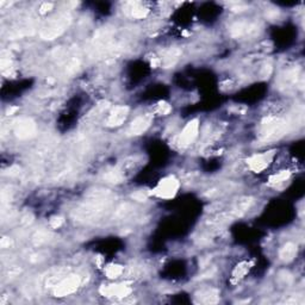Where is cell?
<instances>
[{"instance_id":"cell-7","label":"cell","mask_w":305,"mask_h":305,"mask_svg":"<svg viewBox=\"0 0 305 305\" xmlns=\"http://www.w3.org/2000/svg\"><path fill=\"white\" fill-rule=\"evenodd\" d=\"M100 293L104 297L109 298H124L128 297L131 293V287L125 282L122 284H111V285H103L100 287Z\"/></svg>"},{"instance_id":"cell-13","label":"cell","mask_w":305,"mask_h":305,"mask_svg":"<svg viewBox=\"0 0 305 305\" xmlns=\"http://www.w3.org/2000/svg\"><path fill=\"white\" fill-rule=\"evenodd\" d=\"M290 172L289 171H281V172H278V173L274 174V176L271 177L270 179V183H272V185H279V183H282L284 182H286V180H289L290 178Z\"/></svg>"},{"instance_id":"cell-1","label":"cell","mask_w":305,"mask_h":305,"mask_svg":"<svg viewBox=\"0 0 305 305\" xmlns=\"http://www.w3.org/2000/svg\"><path fill=\"white\" fill-rule=\"evenodd\" d=\"M287 123L281 118L268 117L262 121L260 125L259 137L262 142H270L284 136L286 132Z\"/></svg>"},{"instance_id":"cell-19","label":"cell","mask_w":305,"mask_h":305,"mask_svg":"<svg viewBox=\"0 0 305 305\" xmlns=\"http://www.w3.org/2000/svg\"><path fill=\"white\" fill-rule=\"evenodd\" d=\"M54 5L52 4V2H44V4H42V6L39 7V10H41L42 13H46L48 12V11H50L53 8Z\"/></svg>"},{"instance_id":"cell-9","label":"cell","mask_w":305,"mask_h":305,"mask_svg":"<svg viewBox=\"0 0 305 305\" xmlns=\"http://www.w3.org/2000/svg\"><path fill=\"white\" fill-rule=\"evenodd\" d=\"M129 115V107L128 106H117L110 112L109 117L106 118V125L110 128H117L121 126L125 122L126 117Z\"/></svg>"},{"instance_id":"cell-20","label":"cell","mask_w":305,"mask_h":305,"mask_svg":"<svg viewBox=\"0 0 305 305\" xmlns=\"http://www.w3.org/2000/svg\"><path fill=\"white\" fill-rule=\"evenodd\" d=\"M132 198L140 200V202H145V200L147 199V194L143 193V192H136L135 194H132Z\"/></svg>"},{"instance_id":"cell-10","label":"cell","mask_w":305,"mask_h":305,"mask_svg":"<svg viewBox=\"0 0 305 305\" xmlns=\"http://www.w3.org/2000/svg\"><path fill=\"white\" fill-rule=\"evenodd\" d=\"M197 303L216 304L219 301V292L216 289H204L196 295Z\"/></svg>"},{"instance_id":"cell-2","label":"cell","mask_w":305,"mask_h":305,"mask_svg":"<svg viewBox=\"0 0 305 305\" xmlns=\"http://www.w3.org/2000/svg\"><path fill=\"white\" fill-rule=\"evenodd\" d=\"M180 187L179 180L174 176H169L160 180L156 187L152 190V194L162 199H171L177 194Z\"/></svg>"},{"instance_id":"cell-12","label":"cell","mask_w":305,"mask_h":305,"mask_svg":"<svg viewBox=\"0 0 305 305\" xmlns=\"http://www.w3.org/2000/svg\"><path fill=\"white\" fill-rule=\"evenodd\" d=\"M123 272H124V267L117 264L109 265V266L105 268V274L107 278H110V279L118 278V276H121L123 274Z\"/></svg>"},{"instance_id":"cell-8","label":"cell","mask_w":305,"mask_h":305,"mask_svg":"<svg viewBox=\"0 0 305 305\" xmlns=\"http://www.w3.org/2000/svg\"><path fill=\"white\" fill-rule=\"evenodd\" d=\"M152 116L151 115H141L135 118L131 123H130L128 134L130 136H137V135H142L149 129L152 125Z\"/></svg>"},{"instance_id":"cell-11","label":"cell","mask_w":305,"mask_h":305,"mask_svg":"<svg viewBox=\"0 0 305 305\" xmlns=\"http://www.w3.org/2000/svg\"><path fill=\"white\" fill-rule=\"evenodd\" d=\"M297 244H292V242H287V244L282 245L280 250H279V258L284 262H291L297 256Z\"/></svg>"},{"instance_id":"cell-18","label":"cell","mask_w":305,"mask_h":305,"mask_svg":"<svg viewBox=\"0 0 305 305\" xmlns=\"http://www.w3.org/2000/svg\"><path fill=\"white\" fill-rule=\"evenodd\" d=\"M271 73H272V67L268 64V66H264V68H262L261 70V76L262 78H268V76L271 75Z\"/></svg>"},{"instance_id":"cell-5","label":"cell","mask_w":305,"mask_h":305,"mask_svg":"<svg viewBox=\"0 0 305 305\" xmlns=\"http://www.w3.org/2000/svg\"><path fill=\"white\" fill-rule=\"evenodd\" d=\"M80 286V278L78 275H69L59 282L54 289V295L56 297H66V296L74 293Z\"/></svg>"},{"instance_id":"cell-17","label":"cell","mask_w":305,"mask_h":305,"mask_svg":"<svg viewBox=\"0 0 305 305\" xmlns=\"http://www.w3.org/2000/svg\"><path fill=\"white\" fill-rule=\"evenodd\" d=\"M62 223H63V218H62V217H53L52 219H50V222H49V225L50 227H52L53 229H58V228H60L61 225H62Z\"/></svg>"},{"instance_id":"cell-15","label":"cell","mask_w":305,"mask_h":305,"mask_svg":"<svg viewBox=\"0 0 305 305\" xmlns=\"http://www.w3.org/2000/svg\"><path fill=\"white\" fill-rule=\"evenodd\" d=\"M105 179L109 183H118L123 180V176L121 174V172L118 171H112L109 172V173L105 176Z\"/></svg>"},{"instance_id":"cell-16","label":"cell","mask_w":305,"mask_h":305,"mask_svg":"<svg viewBox=\"0 0 305 305\" xmlns=\"http://www.w3.org/2000/svg\"><path fill=\"white\" fill-rule=\"evenodd\" d=\"M156 112L161 116H167L172 112V106L166 101H160L156 106Z\"/></svg>"},{"instance_id":"cell-14","label":"cell","mask_w":305,"mask_h":305,"mask_svg":"<svg viewBox=\"0 0 305 305\" xmlns=\"http://www.w3.org/2000/svg\"><path fill=\"white\" fill-rule=\"evenodd\" d=\"M248 270H249V266H248L247 262H241V264L237 265L235 270H234V273H233L234 278L237 279V280H240V279H242L245 274H247Z\"/></svg>"},{"instance_id":"cell-4","label":"cell","mask_w":305,"mask_h":305,"mask_svg":"<svg viewBox=\"0 0 305 305\" xmlns=\"http://www.w3.org/2000/svg\"><path fill=\"white\" fill-rule=\"evenodd\" d=\"M274 151L256 152V154L252 155V156L247 160L248 167L252 169L253 172H255V173H260V172L265 171V169L271 165V162L274 159Z\"/></svg>"},{"instance_id":"cell-6","label":"cell","mask_w":305,"mask_h":305,"mask_svg":"<svg viewBox=\"0 0 305 305\" xmlns=\"http://www.w3.org/2000/svg\"><path fill=\"white\" fill-rule=\"evenodd\" d=\"M36 130H37L36 123L30 118H19L18 121H16L15 126H13L16 136L21 140H28L35 136Z\"/></svg>"},{"instance_id":"cell-3","label":"cell","mask_w":305,"mask_h":305,"mask_svg":"<svg viewBox=\"0 0 305 305\" xmlns=\"http://www.w3.org/2000/svg\"><path fill=\"white\" fill-rule=\"evenodd\" d=\"M199 135V121L198 120H192L188 123H186V125L183 126L180 134L177 137V143L179 147H188L194 141L197 140Z\"/></svg>"}]
</instances>
